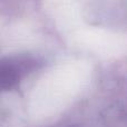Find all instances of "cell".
I'll list each match as a JSON object with an SVG mask.
<instances>
[{"instance_id":"6da1fadb","label":"cell","mask_w":127,"mask_h":127,"mask_svg":"<svg viewBox=\"0 0 127 127\" xmlns=\"http://www.w3.org/2000/svg\"><path fill=\"white\" fill-rule=\"evenodd\" d=\"M19 79V70L11 64H2L0 70V81L2 89H9L17 84Z\"/></svg>"}]
</instances>
